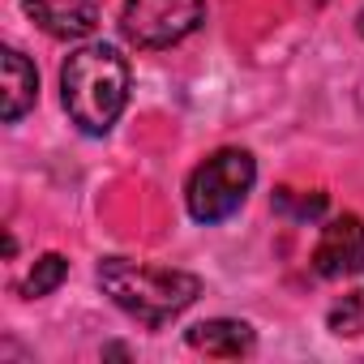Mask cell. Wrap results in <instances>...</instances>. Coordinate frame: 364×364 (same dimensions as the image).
Here are the masks:
<instances>
[{"instance_id":"cell-3","label":"cell","mask_w":364,"mask_h":364,"mask_svg":"<svg viewBox=\"0 0 364 364\" xmlns=\"http://www.w3.org/2000/svg\"><path fill=\"white\" fill-rule=\"evenodd\" d=\"M253 185H257V159L240 146H223L193 167L189 185H185V206H189L193 223L215 228L245 206Z\"/></svg>"},{"instance_id":"cell-10","label":"cell","mask_w":364,"mask_h":364,"mask_svg":"<svg viewBox=\"0 0 364 364\" xmlns=\"http://www.w3.org/2000/svg\"><path fill=\"white\" fill-rule=\"evenodd\" d=\"M330 330L334 334H360L364 330V291L343 296V304L330 309Z\"/></svg>"},{"instance_id":"cell-11","label":"cell","mask_w":364,"mask_h":364,"mask_svg":"<svg viewBox=\"0 0 364 364\" xmlns=\"http://www.w3.org/2000/svg\"><path fill=\"white\" fill-rule=\"evenodd\" d=\"M274 210H283V215H291V219L309 223V219H321V210H326V193L296 198L291 189H279V193H274Z\"/></svg>"},{"instance_id":"cell-2","label":"cell","mask_w":364,"mask_h":364,"mask_svg":"<svg viewBox=\"0 0 364 364\" xmlns=\"http://www.w3.org/2000/svg\"><path fill=\"white\" fill-rule=\"evenodd\" d=\"M99 287L112 296L116 309H124L133 321L159 330L171 317H180L198 296L202 279L189 270H171V266H141L129 257H103L99 262Z\"/></svg>"},{"instance_id":"cell-1","label":"cell","mask_w":364,"mask_h":364,"mask_svg":"<svg viewBox=\"0 0 364 364\" xmlns=\"http://www.w3.org/2000/svg\"><path fill=\"white\" fill-rule=\"evenodd\" d=\"M60 103L77 133L103 137L129 103V60L112 43H86L60 65Z\"/></svg>"},{"instance_id":"cell-6","label":"cell","mask_w":364,"mask_h":364,"mask_svg":"<svg viewBox=\"0 0 364 364\" xmlns=\"http://www.w3.org/2000/svg\"><path fill=\"white\" fill-rule=\"evenodd\" d=\"M22 9L52 39H86L99 26L95 0H22Z\"/></svg>"},{"instance_id":"cell-9","label":"cell","mask_w":364,"mask_h":364,"mask_svg":"<svg viewBox=\"0 0 364 364\" xmlns=\"http://www.w3.org/2000/svg\"><path fill=\"white\" fill-rule=\"evenodd\" d=\"M65 274H69V257L65 253H43L35 266H31V274L22 279V296L26 300H43V296H52L60 283H65Z\"/></svg>"},{"instance_id":"cell-4","label":"cell","mask_w":364,"mask_h":364,"mask_svg":"<svg viewBox=\"0 0 364 364\" xmlns=\"http://www.w3.org/2000/svg\"><path fill=\"white\" fill-rule=\"evenodd\" d=\"M202 22H206V0H124L120 9V35L146 52L189 39Z\"/></svg>"},{"instance_id":"cell-7","label":"cell","mask_w":364,"mask_h":364,"mask_svg":"<svg viewBox=\"0 0 364 364\" xmlns=\"http://www.w3.org/2000/svg\"><path fill=\"white\" fill-rule=\"evenodd\" d=\"M35 103H39V73H35V65L18 48H5L0 52V120L18 124Z\"/></svg>"},{"instance_id":"cell-8","label":"cell","mask_w":364,"mask_h":364,"mask_svg":"<svg viewBox=\"0 0 364 364\" xmlns=\"http://www.w3.org/2000/svg\"><path fill=\"white\" fill-rule=\"evenodd\" d=\"M185 343L210 360H240L257 347V334L249 321H236V317H210V321H198Z\"/></svg>"},{"instance_id":"cell-5","label":"cell","mask_w":364,"mask_h":364,"mask_svg":"<svg viewBox=\"0 0 364 364\" xmlns=\"http://www.w3.org/2000/svg\"><path fill=\"white\" fill-rule=\"evenodd\" d=\"M313 270L321 279H355L364 274V219L338 215L321 228L313 245Z\"/></svg>"},{"instance_id":"cell-12","label":"cell","mask_w":364,"mask_h":364,"mask_svg":"<svg viewBox=\"0 0 364 364\" xmlns=\"http://www.w3.org/2000/svg\"><path fill=\"white\" fill-rule=\"evenodd\" d=\"M360 35H364V14H360Z\"/></svg>"}]
</instances>
